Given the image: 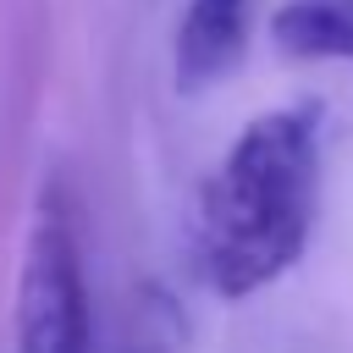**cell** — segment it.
Here are the masks:
<instances>
[{
  "mask_svg": "<svg viewBox=\"0 0 353 353\" xmlns=\"http://www.w3.org/2000/svg\"><path fill=\"white\" fill-rule=\"evenodd\" d=\"M11 342H17V353H94L77 226H72L66 193L55 182L39 188L33 221H28V237H22Z\"/></svg>",
  "mask_w": 353,
  "mask_h": 353,
  "instance_id": "2",
  "label": "cell"
},
{
  "mask_svg": "<svg viewBox=\"0 0 353 353\" xmlns=\"http://www.w3.org/2000/svg\"><path fill=\"white\" fill-rule=\"evenodd\" d=\"M248 39V0H188L176 39H171V77L182 94L226 77Z\"/></svg>",
  "mask_w": 353,
  "mask_h": 353,
  "instance_id": "3",
  "label": "cell"
},
{
  "mask_svg": "<svg viewBox=\"0 0 353 353\" xmlns=\"http://www.w3.org/2000/svg\"><path fill=\"white\" fill-rule=\"evenodd\" d=\"M320 165H325L320 99H292L254 116L215 160V171L193 199L188 259L193 276L221 303L265 292L303 259L320 215Z\"/></svg>",
  "mask_w": 353,
  "mask_h": 353,
  "instance_id": "1",
  "label": "cell"
},
{
  "mask_svg": "<svg viewBox=\"0 0 353 353\" xmlns=\"http://www.w3.org/2000/svg\"><path fill=\"white\" fill-rule=\"evenodd\" d=\"M270 44L292 61H353V0H287V6H276Z\"/></svg>",
  "mask_w": 353,
  "mask_h": 353,
  "instance_id": "4",
  "label": "cell"
}]
</instances>
